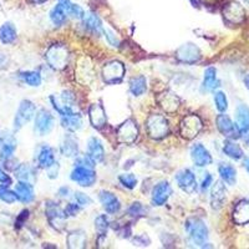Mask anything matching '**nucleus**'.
<instances>
[{"label": "nucleus", "mask_w": 249, "mask_h": 249, "mask_svg": "<svg viewBox=\"0 0 249 249\" xmlns=\"http://www.w3.org/2000/svg\"><path fill=\"white\" fill-rule=\"evenodd\" d=\"M69 57H70V55H69L68 48L65 45H61V44L51 45L45 55L46 61L50 65V68H53L54 70L65 69L69 64Z\"/></svg>", "instance_id": "f257e3e1"}, {"label": "nucleus", "mask_w": 249, "mask_h": 249, "mask_svg": "<svg viewBox=\"0 0 249 249\" xmlns=\"http://www.w3.org/2000/svg\"><path fill=\"white\" fill-rule=\"evenodd\" d=\"M186 231L193 243L204 247L207 239H208V230L203 221L198 218H190L186 222Z\"/></svg>", "instance_id": "f03ea898"}, {"label": "nucleus", "mask_w": 249, "mask_h": 249, "mask_svg": "<svg viewBox=\"0 0 249 249\" xmlns=\"http://www.w3.org/2000/svg\"><path fill=\"white\" fill-rule=\"evenodd\" d=\"M148 136L153 140H161L168 135L170 126L166 117L162 115H151L146 122Z\"/></svg>", "instance_id": "7ed1b4c3"}, {"label": "nucleus", "mask_w": 249, "mask_h": 249, "mask_svg": "<svg viewBox=\"0 0 249 249\" xmlns=\"http://www.w3.org/2000/svg\"><path fill=\"white\" fill-rule=\"evenodd\" d=\"M222 15H223L226 23L231 24V25H238V24L243 23L246 19V10L237 1H230L222 9Z\"/></svg>", "instance_id": "20e7f679"}, {"label": "nucleus", "mask_w": 249, "mask_h": 249, "mask_svg": "<svg viewBox=\"0 0 249 249\" xmlns=\"http://www.w3.org/2000/svg\"><path fill=\"white\" fill-rule=\"evenodd\" d=\"M202 120L197 115H188L179 124V132L186 140H193L202 130Z\"/></svg>", "instance_id": "39448f33"}, {"label": "nucleus", "mask_w": 249, "mask_h": 249, "mask_svg": "<svg viewBox=\"0 0 249 249\" xmlns=\"http://www.w3.org/2000/svg\"><path fill=\"white\" fill-rule=\"evenodd\" d=\"M35 111H36V107H35L34 104L31 101H29V100H24V101L20 104L19 110H18L17 115H15V130H20L24 124H28V122L35 116Z\"/></svg>", "instance_id": "423d86ee"}, {"label": "nucleus", "mask_w": 249, "mask_h": 249, "mask_svg": "<svg viewBox=\"0 0 249 249\" xmlns=\"http://www.w3.org/2000/svg\"><path fill=\"white\" fill-rule=\"evenodd\" d=\"M139 137V128L133 120H127L117 130V141L120 143L131 144Z\"/></svg>", "instance_id": "0eeeda50"}, {"label": "nucleus", "mask_w": 249, "mask_h": 249, "mask_svg": "<svg viewBox=\"0 0 249 249\" xmlns=\"http://www.w3.org/2000/svg\"><path fill=\"white\" fill-rule=\"evenodd\" d=\"M51 102L54 105L55 110L61 116H69L75 113L74 111V96L70 92H62L59 97L51 96Z\"/></svg>", "instance_id": "6e6552de"}, {"label": "nucleus", "mask_w": 249, "mask_h": 249, "mask_svg": "<svg viewBox=\"0 0 249 249\" xmlns=\"http://www.w3.org/2000/svg\"><path fill=\"white\" fill-rule=\"evenodd\" d=\"M124 75V66L120 61H111L102 69V77L107 84H116L121 81Z\"/></svg>", "instance_id": "1a4fd4ad"}, {"label": "nucleus", "mask_w": 249, "mask_h": 249, "mask_svg": "<svg viewBox=\"0 0 249 249\" xmlns=\"http://www.w3.org/2000/svg\"><path fill=\"white\" fill-rule=\"evenodd\" d=\"M46 214H48L49 222L55 230L61 231L64 228V223L66 219L65 211H62L57 203L55 202H48L46 203Z\"/></svg>", "instance_id": "9d476101"}, {"label": "nucleus", "mask_w": 249, "mask_h": 249, "mask_svg": "<svg viewBox=\"0 0 249 249\" xmlns=\"http://www.w3.org/2000/svg\"><path fill=\"white\" fill-rule=\"evenodd\" d=\"M71 179L82 187H91L96 182V175L92 171V168L84 167V166H77L72 172H71Z\"/></svg>", "instance_id": "9b49d317"}, {"label": "nucleus", "mask_w": 249, "mask_h": 249, "mask_svg": "<svg viewBox=\"0 0 249 249\" xmlns=\"http://www.w3.org/2000/svg\"><path fill=\"white\" fill-rule=\"evenodd\" d=\"M17 148V141L14 136L8 131L0 132V160L8 161L13 157Z\"/></svg>", "instance_id": "f8f14e48"}, {"label": "nucleus", "mask_w": 249, "mask_h": 249, "mask_svg": "<svg viewBox=\"0 0 249 249\" xmlns=\"http://www.w3.org/2000/svg\"><path fill=\"white\" fill-rule=\"evenodd\" d=\"M176 57L184 64H195L201 59V51L195 44H184L176 51Z\"/></svg>", "instance_id": "ddd939ff"}, {"label": "nucleus", "mask_w": 249, "mask_h": 249, "mask_svg": "<svg viewBox=\"0 0 249 249\" xmlns=\"http://www.w3.org/2000/svg\"><path fill=\"white\" fill-rule=\"evenodd\" d=\"M54 128V117L49 111L40 110L35 117V130L40 136H45Z\"/></svg>", "instance_id": "4468645a"}, {"label": "nucleus", "mask_w": 249, "mask_h": 249, "mask_svg": "<svg viewBox=\"0 0 249 249\" xmlns=\"http://www.w3.org/2000/svg\"><path fill=\"white\" fill-rule=\"evenodd\" d=\"M75 76H76L77 81L84 84V85H90V82L93 80V69L89 59L82 57L80 60L79 65L75 70Z\"/></svg>", "instance_id": "2eb2a0df"}, {"label": "nucleus", "mask_w": 249, "mask_h": 249, "mask_svg": "<svg viewBox=\"0 0 249 249\" xmlns=\"http://www.w3.org/2000/svg\"><path fill=\"white\" fill-rule=\"evenodd\" d=\"M157 102H159L160 107L167 113H173L178 110L179 107V99L178 96H176L175 93L171 91H164L161 95L157 97Z\"/></svg>", "instance_id": "dca6fc26"}, {"label": "nucleus", "mask_w": 249, "mask_h": 249, "mask_svg": "<svg viewBox=\"0 0 249 249\" xmlns=\"http://www.w3.org/2000/svg\"><path fill=\"white\" fill-rule=\"evenodd\" d=\"M191 157L196 166H198V167H206L212 163V156L203 144H195L191 148Z\"/></svg>", "instance_id": "f3484780"}, {"label": "nucleus", "mask_w": 249, "mask_h": 249, "mask_svg": "<svg viewBox=\"0 0 249 249\" xmlns=\"http://www.w3.org/2000/svg\"><path fill=\"white\" fill-rule=\"evenodd\" d=\"M176 181L178 183L182 190L187 193L195 192L197 188V182H196V177L193 175L192 171L190 170H182L177 173L176 176Z\"/></svg>", "instance_id": "a211bd4d"}, {"label": "nucleus", "mask_w": 249, "mask_h": 249, "mask_svg": "<svg viewBox=\"0 0 249 249\" xmlns=\"http://www.w3.org/2000/svg\"><path fill=\"white\" fill-rule=\"evenodd\" d=\"M217 127L218 130L223 133L224 136L230 137V139H237V137L241 136L237 126L233 124L230 117L227 116V115H223V113L217 117Z\"/></svg>", "instance_id": "6ab92c4d"}, {"label": "nucleus", "mask_w": 249, "mask_h": 249, "mask_svg": "<svg viewBox=\"0 0 249 249\" xmlns=\"http://www.w3.org/2000/svg\"><path fill=\"white\" fill-rule=\"evenodd\" d=\"M171 195H172V188H171L170 183L168 182H161L153 190L152 203L155 206H162L170 198Z\"/></svg>", "instance_id": "aec40b11"}, {"label": "nucleus", "mask_w": 249, "mask_h": 249, "mask_svg": "<svg viewBox=\"0 0 249 249\" xmlns=\"http://www.w3.org/2000/svg\"><path fill=\"white\" fill-rule=\"evenodd\" d=\"M89 116H90V122L95 128L104 127L107 122L106 119V113L104 107L100 104H93L91 105L90 110H89Z\"/></svg>", "instance_id": "412c9836"}, {"label": "nucleus", "mask_w": 249, "mask_h": 249, "mask_svg": "<svg viewBox=\"0 0 249 249\" xmlns=\"http://www.w3.org/2000/svg\"><path fill=\"white\" fill-rule=\"evenodd\" d=\"M227 198V190L222 182H217L211 192V206L213 210H219Z\"/></svg>", "instance_id": "4be33fe9"}, {"label": "nucleus", "mask_w": 249, "mask_h": 249, "mask_svg": "<svg viewBox=\"0 0 249 249\" xmlns=\"http://www.w3.org/2000/svg\"><path fill=\"white\" fill-rule=\"evenodd\" d=\"M88 156L95 163L101 162L105 157V150L101 141L96 137H91L88 142Z\"/></svg>", "instance_id": "5701e85b"}, {"label": "nucleus", "mask_w": 249, "mask_h": 249, "mask_svg": "<svg viewBox=\"0 0 249 249\" xmlns=\"http://www.w3.org/2000/svg\"><path fill=\"white\" fill-rule=\"evenodd\" d=\"M235 126L241 135L249 132V107L246 105H239L237 108Z\"/></svg>", "instance_id": "b1692460"}, {"label": "nucleus", "mask_w": 249, "mask_h": 249, "mask_svg": "<svg viewBox=\"0 0 249 249\" xmlns=\"http://www.w3.org/2000/svg\"><path fill=\"white\" fill-rule=\"evenodd\" d=\"M100 201H101L102 207L105 208L106 212L113 214L120 210V201L117 199V197L115 195H112L111 192L107 191H101L100 192Z\"/></svg>", "instance_id": "393cba45"}, {"label": "nucleus", "mask_w": 249, "mask_h": 249, "mask_svg": "<svg viewBox=\"0 0 249 249\" xmlns=\"http://www.w3.org/2000/svg\"><path fill=\"white\" fill-rule=\"evenodd\" d=\"M15 195L17 198L23 203H30L34 199V190L29 182L20 181L15 187Z\"/></svg>", "instance_id": "a878e982"}, {"label": "nucleus", "mask_w": 249, "mask_h": 249, "mask_svg": "<svg viewBox=\"0 0 249 249\" xmlns=\"http://www.w3.org/2000/svg\"><path fill=\"white\" fill-rule=\"evenodd\" d=\"M233 221L237 224L249 223V201H241L233 211Z\"/></svg>", "instance_id": "bb28decb"}, {"label": "nucleus", "mask_w": 249, "mask_h": 249, "mask_svg": "<svg viewBox=\"0 0 249 249\" xmlns=\"http://www.w3.org/2000/svg\"><path fill=\"white\" fill-rule=\"evenodd\" d=\"M37 162H39V167L45 168V170H49L50 167H53L56 163L55 162V156L53 148H50L49 146L41 147L39 156H37Z\"/></svg>", "instance_id": "cd10ccee"}, {"label": "nucleus", "mask_w": 249, "mask_h": 249, "mask_svg": "<svg viewBox=\"0 0 249 249\" xmlns=\"http://www.w3.org/2000/svg\"><path fill=\"white\" fill-rule=\"evenodd\" d=\"M60 150H61V153L65 157H75V156H77V152H79L77 141L71 135H66L64 140H62Z\"/></svg>", "instance_id": "c85d7f7f"}, {"label": "nucleus", "mask_w": 249, "mask_h": 249, "mask_svg": "<svg viewBox=\"0 0 249 249\" xmlns=\"http://www.w3.org/2000/svg\"><path fill=\"white\" fill-rule=\"evenodd\" d=\"M61 124L66 130L75 132V131L80 130L82 126V119L79 113H72L69 116H61Z\"/></svg>", "instance_id": "c756f323"}, {"label": "nucleus", "mask_w": 249, "mask_h": 249, "mask_svg": "<svg viewBox=\"0 0 249 249\" xmlns=\"http://www.w3.org/2000/svg\"><path fill=\"white\" fill-rule=\"evenodd\" d=\"M219 86V81L217 79V70L214 68H208L204 71L203 90L213 91Z\"/></svg>", "instance_id": "7c9ffc66"}, {"label": "nucleus", "mask_w": 249, "mask_h": 249, "mask_svg": "<svg viewBox=\"0 0 249 249\" xmlns=\"http://www.w3.org/2000/svg\"><path fill=\"white\" fill-rule=\"evenodd\" d=\"M82 19H84V24H85L86 28L90 31H92V33H95V34H100L104 30L101 20L99 19L97 15L93 14V13H86Z\"/></svg>", "instance_id": "2f4dec72"}, {"label": "nucleus", "mask_w": 249, "mask_h": 249, "mask_svg": "<svg viewBox=\"0 0 249 249\" xmlns=\"http://www.w3.org/2000/svg\"><path fill=\"white\" fill-rule=\"evenodd\" d=\"M218 171H219V175H221L222 179H223L226 183L233 184L235 183V178H237V172H235L234 167H232L231 164L227 163H221L219 167H218Z\"/></svg>", "instance_id": "473e14b6"}, {"label": "nucleus", "mask_w": 249, "mask_h": 249, "mask_svg": "<svg viewBox=\"0 0 249 249\" xmlns=\"http://www.w3.org/2000/svg\"><path fill=\"white\" fill-rule=\"evenodd\" d=\"M17 39V29L12 23H5L0 28V40L4 44H12Z\"/></svg>", "instance_id": "72a5a7b5"}, {"label": "nucleus", "mask_w": 249, "mask_h": 249, "mask_svg": "<svg viewBox=\"0 0 249 249\" xmlns=\"http://www.w3.org/2000/svg\"><path fill=\"white\" fill-rule=\"evenodd\" d=\"M86 244V235L82 231H76L68 235L69 248H84Z\"/></svg>", "instance_id": "f704fd0d"}, {"label": "nucleus", "mask_w": 249, "mask_h": 249, "mask_svg": "<svg viewBox=\"0 0 249 249\" xmlns=\"http://www.w3.org/2000/svg\"><path fill=\"white\" fill-rule=\"evenodd\" d=\"M146 89H147V82H146V77L144 76H137L131 80L130 90L135 96L143 95Z\"/></svg>", "instance_id": "c9c22d12"}, {"label": "nucleus", "mask_w": 249, "mask_h": 249, "mask_svg": "<svg viewBox=\"0 0 249 249\" xmlns=\"http://www.w3.org/2000/svg\"><path fill=\"white\" fill-rule=\"evenodd\" d=\"M223 151H224V153L228 156V157H231V159H233V160H241L244 155L243 150L241 148V146L232 141H227L226 143H224Z\"/></svg>", "instance_id": "e433bc0d"}, {"label": "nucleus", "mask_w": 249, "mask_h": 249, "mask_svg": "<svg viewBox=\"0 0 249 249\" xmlns=\"http://www.w3.org/2000/svg\"><path fill=\"white\" fill-rule=\"evenodd\" d=\"M66 14H68L66 9L62 5H60V4H57V5L54 6L53 10L50 12V19L55 25H61V24H64V21H65Z\"/></svg>", "instance_id": "4c0bfd02"}, {"label": "nucleus", "mask_w": 249, "mask_h": 249, "mask_svg": "<svg viewBox=\"0 0 249 249\" xmlns=\"http://www.w3.org/2000/svg\"><path fill=\"white\" fill-rule=\"evenodd\" d=\"M15 173H17V177L20 181L29 182V183L34 181V171L28 164H21V166H19V168H18Z\"/></svg>", "instance_id": "58836bf2"}, {"label": "nucleus", "mask_w": 249, "mask_h": 249, "mask_svg": "<svg viewBox=\"0 0 249 249\" xmlns=\"http://www.w3.org/2000/svg\"><path fill=\"white\" fill-rule=\"evenodd\" d=\"M20 77H21L28 85L34 86V88L40 86V84H41V76H40V74L36 72V71H26V72H21Z\"/></svg>", "instance_id": "ea45409f"}, {"label": "nucleus", "mask_w": 249, "mask_h": 249, "mask_svg": "<svg viewBox=\"0 0 249 249\" xmlns=\"http://www.w3.org/2000/svg\"><path fill=\"white\" fill-rule=\"evenodd\" d=\"M0 199L5 203H14L17 201V195L15 192L10 191L8 187L0 186Z\"/></svg>", "instance_id": "a19ab883"}, {"label": "nucleus", "mask_w": 249, "mask_h": 249, "mask_svg": "<svg viewBox=\"0 0 249 249\" xmlns=\"http://www.w3.org/2000/svg\"><path fill=\"white\" fill-rule=\"evenodd\" d=\"M95 227H96L97 232L100 233V235H105V233L107 232L108 228V219L105 214L99 215L95 221Z\"/></svg>", "instance_id": "79ce46f5"}, {"label": "nucleus", "mask_w": 249, "mask_h": 249, "mask_svg": "<svg viewBox=\"0 0 249 249\" xmlns=\"http://www.w3.org/2000/svg\"><path fill=\"white\" fill-rule=\"evenodd\" d=\"M214 102H215V107H217L218 111L221 112H224V111L228 108V101H227V97L223 92H215L214 95Z\"/></svg>", "instance_id": "37998d69"}, {"label": "nucleus", "mask_w": 249, "mask_h": 249, "mask_svg": "<svg viewBox=\"0 0 249 249\" xmlns=\"http://www.w3.org/2000/svg\"><path fill=\"white\" fill-rule=\"evenodd\" d=\"M119 179L124 187H127L130 190L135 188V186H136L137 183V178L132 175V173H124V175H121L119 177Z\"/></svg>", "instance_id": "c03bdc74"}, {"label": "nucleus", "mask_w": 249, "mask_h": 249, "mask_svg": "<svg viewBox=\"0 0 249 249\" xmlns=\"http://www.w3.org/2000/svg\"><path fill=\"white\" fill-rule=\"evenodd\" d=\"M102 33L105 34L106 40H107V43L110 44L111 46H115V48H117V46L120 45V40L117 39V36L115 35V33H113V31H111L110 29H107V28L106 29L104 28Z\"/></svg>", "instance_id": "a18cd8bd"}, {"label": "nucleus", "mask_w": 249, "mask_h": 249, "mask_svg": "<svg viewBox=\"0 0 249 249\" xmlns=\"http://www.w3.org/2000/svg\"><path fill=\"white\" fill-rule=\"evenodd\" d=\"M128 213H130L132 217L139 218V217H141V215H143L144 208H143V206L140 203V202H136V203L131 204V207L128 208Z\"/></svg>", "instance_id": "49530a36"}, {"label": "nucleus", "mask_w": 249, "mask_h": 249, "mask_svg": "<svg viewBox=\"0 0 249 249\" xmlns=\"http://www.w3.org/2000/svg\"><path fill=\"white\" fill-rule=\"evenodd\" d=\"M75 199H76L77 204H80V206H90V204L92 203L90 197L86 196L85 193H81V192L75 193Z\"/></svg>", "instance_id": "de8ad7c7"}, {"label": "nucleus", "mask_w": 249, "mask_h": 249, "mask_svg": "<svg viewBox=\"0 0 249 249\" xmlns=\"http://www.w3.org/2000/svg\"><path fill=\"white\" fill-rule=\"evenodd\" d=\"M69 14L72 15L74 18H77V19H82L84 15H85V12H84V9L81 8L80 5H76V4H71V8L69 10Z\"/></svg>", "instance_id": "09e8293b"}, {"label": "nucleus", "mask_w": 249, "mask_h": 249, "mask_svg": "<svg viewBox=\"0 0 249 249\" xmlns=\"http://www.w3.org/2000/svg\"><path fill=\"white\" fill-rule=\"evenodd\" d=\"M79 210H80L79 206H76V204L74 203H70L68 204V207H66L65 213L69 215H76V213L79 212Z\"/></svg>", "instance_id": "8fccbe9b"}, {"label": "nucleus", "mask_w": 249, "mask_h": 249, "mask_svg": "<svg viewBox=\"0 0 249 249\" xmlns=\"http://www.w3.org/2000/svg\"><path fill=\"white\" fill-rule=\"evenodd\" d=\"M212 181H213L212 176H211L210 173H207L206 177H204V179H203V182H202V184H201L202 191H206L207 188H208V187L211 186V183H212Z\"/></svg>", "instance_id": "3c124183"}, {"label": "nucleus", "mask_w": 249, "mask_h": 249, "mask_svg": "<svg viewBox=\"0 0 249 249\" xmlns=\"http://www.w3.org/2000/svg\"><path fill=\"white\" fill-rule=\"evenodd\" d=\"M10 182H12V179H10V177H9L8 175H6L5 172H4L1 168H0V183L3 184H10Z\"/></svg>", "instance_id": "603ef678"}, {"label": "nucleus", "mask_w": 249, "mask_h": 249, "mask_svg": "<svg viewBox=\"0 0 249 249\" xmlns=\"http://www.w3.org/2000/svg\"><path fill=\"white\" fill-rule=\"evenodd\" d=\"M6 62H8V56L3 53H0V69H3L6 65Z\"/></svg>", "instance_id": "864d4df0"}, {"label": "nucleus", "mask_w": 249, "mask_h": 249, "mask_svg": "<svg viewBox=\"0 0 249 249\" xmlns=\"http://www.w3.org/2000/svg\"><path fill=\"white\" fill-rule=\"evenodd\" d=\"M244 167H246V170L248 171V173H249V159L244 160Z\"/></svg>", "instance_id": "5fc2aeb1"}, {"label": "nucleus", "mask_w": 249, "mask_h": 249, "mask_svg": "<svg viewBox=\"0 0 249 249\" xmlns=\"http://www.w3.org/2000/svg\"><path fill=\"white\" fill-rule=\"evenodd\" d=\"M202 1H203V3H206V4H214L217 0H202Z\"/></svg>", "instance_id": "6e6d98bb"}, {"label": "nucleus", "mask_w": 249, "mask_h": 249, "mask_svg": "<svg viewBox=\"0 0 249 249\" xmlns=\"http://www.w3.org/2000/svg\"><path fill=\"white\" fill-rule=\"evenodd\" d=\"M244 82H246V86H247V88L249 89V75L246 77V80H244Z\"/></svg>", "instance_id": "4d7b16f0"}, {"label": "nucleus", "mask_w": 249, "mask_h": 249, "mask_svg": "<svg viewBox=\"0 0 249 249\" xmlns=\"http://www.w3.org/2000/svg\"><path fill=\"white\" fill-rule=\"evenodd\" d=\"M34 3H45V1H48V0H33Z\"/></svg>", "instance_id": "13d9d810"}, {"label": "nucleus", "mask_w": 249, "mask_h": 249, "mask_svg": "<svg viewBox=\"0 0 249 249\" xmlns=\"http://www.w3.org/2000/svg\"><path fill=\"white\" fill-rule=\"evenodd\" d=\"M244 1H246V3H248V4H249V0H244Z\"/></svg>", "instance_id": "bf43d9fd"}]
</instances>
